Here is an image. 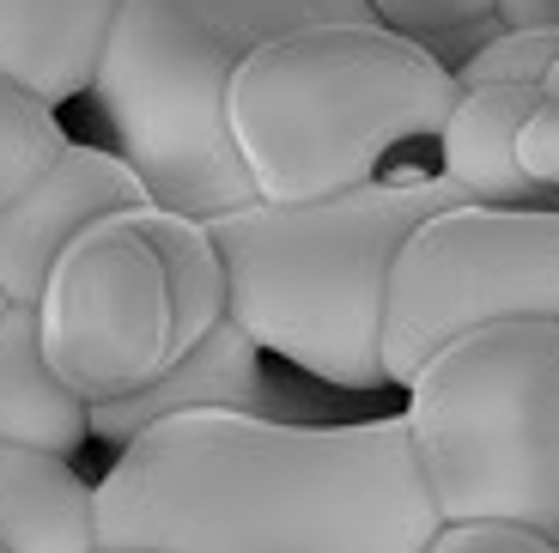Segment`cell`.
<instances>
[{
    "mask_svg": "<svg viewBox=\"0 0 559 553\" xmlns=\"http://www.w3.org/2000/svg\"><path fill=\"white\" fill-rule=\"evenodd\" d=\"M499 31H559V0H492Z\"/></svg>",
    "mask_w": 559,
    "mask_h": 553,
    "instance_id": "ffe728a7",
    "label": "cell"
},
{
    "mask_svg": "<svg viewBox=\"0 0 559 553\" xmlns=\"http://www.w3.org/2000/svg\"><path fill=\"white\" fill-rule=\"evenodd\" d=\"M43 360L85 408L122 401L177 365L170 292L134 208L80 232L49 268L37 298Z\"/></svg>",
    "mask_w": 559,
    "mask_h": 553,
    "instance_id": "52a82bcc",
    "label": "cell"
},
{
    "mask_svg": "<svg viewBox=\"0 0 559 553\" xmlns=\"http://www.w3.org/2000/svg\"><path fill=\"white\" fill-rule=\"evenodd\" d=\"M92 438V408L49 372L37 341V310L13 305L0 317V444L73 457Z\"/></svg>",
    "mask_w": 559,
    "mask_h": 553,
    "instance_id": "4fadbf2b",
    "label": "cell"
},
{
    "mask_svg": "<svg viewBox=\"0 0 559 553\" xmlns=\"http://www.w3.org/2000/svg\"><path fill=\"white\" fill-rule=\"evenodd\" d=\"M98 553H153V548H98Z\"/></svg>",
    "mask_w": 559,
    "mask_h": 553,
    "instance_id": "7402d4cb",
    "label": "cell"
},
{
    "mask_svg": "<svg viewBox=\"0 0 559 553\" xmlns=\"http://www.w3.org/2000/svg\"><path fill=\"white\" fill-rule=\"evenodd\" d=\"M365 13L371 25L395 31L407 43H462V56H468V43H487L492 31V0H365Z\"/></svg>",
    "mask_w": 559,
    "mask_h": 553,
    "instance_id": "e0dca14e",
    "label": "cell"
},
{
    "mask_svg": "<svg viewBox=\"0 0 559 553\" xmlns=\"http://www.w3.org/2000/svg\"><path fill=\"white\" fill-rule=\"evenodd\" d=\"M444 208H462L444 170L407 165L322 201H250L219 213L207 232L225 268V322H238L255 353H280L317 384L383 389V292L395 249Z\"/></svg>",
    "mask_w": 559,
    "mask_h": 553,
    "instance_id": "7a4b0ae2",
    "label": "cell"
},
{
    "mask_svg": "<svg viewBox=\"0 0 559 553\" xmlns=\"http://www.w3.org/2000/svg\"><path fill=\"white\" fill-rule=\"evenodd\" d=\"M542 97H559V61L547 68V80H542Z\"/></svg>",
    "mask_w": 559,
    "mask_h": 553,
    "instance_id": "44dd1931",
    "label": "cell"
},
{
    "mask_svg": "<svg viewBox=\"0 0 559 553\" xmlns=\"http://www.w3.org/2000/svg\"><path fill=\"white\" fill-rule=\"evenodd\" d=\"M92 511L98 548L153 553H426L444 529L402 414H170L92 481Z\"/></svg>",
    "mask_w": 559,
    "mask_h": 553,
    "instance_id": "6da1fadb",
    "label": "cell"
},
{
    "mask_svg": "<svg viewBox=\"0 0 559 553\" xmlns=\"http://www.w3.org/2000/svg\"><path fill=\"white\" fill-rule=\"evenodd\" d=\"M559 322V208H444L395 249L383 292V384L468 329Z\"/></svg>",
    "mask_w": 559,
    "mask_h": 553,
    "instance_id": "8992f818",
    "label": "cell"
},
{
    "mask_svg": "<svg viewBox=\"0 0 559 553\" xmlns=\"http://www.w3.org/2000/svg\"><path fill=\"white\" fill-rule=\"evenodd\" d=\"M365 0H122L92 97L146 201L189 220L250 208L255 189L225 134V85L262 43L310 25H365Z\"/></svg>",
    "mask_w": 559,
    "mask_h": 553,
    "instance_id": "3957f363",
    "label": "cell"
},
{
    "mask_svg": "<svg viewBox=\"0 0 559 553\" xmlns=\"http://www.w3.org/2000/svg\"><path fill=\"white\" fill-rule=\"evenodd\" d=\"M201 408H219V414H274L267 377H262V353H255V341L238 322H219L207 341L189 346V353H182L165 377H153L146 389L92 408V438L122 450L134 432L158 426V420H170V414H201Z\"/></svg>",
    "mask_w": 559,
    "mask_h": 553,
    "instance_id": "9c48e42d",
    "label": "cell"
},
{
    "mask_svg": "<svg viewBox=\"0 0 559 553\" xmlns=\"http://www.w3.org/2000/svg\"><path fill=\"white\" fill-rule=\"evenodd\" d=\"M407 444L438 523L559 548V322L468 329L407 377Z\"/></svg>",
    "mask_w": 559,
    "mask_h": 553,
    "instance_id": "5b68a950",
    "label": "cell"
},
{
    "mask_svg": "<svg viewBox=\"0 0 559 553\" xmlns=\"http://www.w3.org/2000/svg\"><path fill=\"white\" fill-rule=\"evenodd\" d=\"M140 237L153 244L158 268H165V292H170V341H177V360L189 346H201L213 329L225 322V268L219 249H213L207 220H189V213H170L140 201L134 208Z\"/></svg>",
    "mask_w": 559,
    "mask_h": 553,
    "instance_id": "5bb4252c",
    "label": "cell"
},
{
    "mask_svg": "<svg viewBox=\"0 0 559 553\" xmlns=\"http://www.w3.org/2000/svg\"><path fill=\"white\" fill-rule=\"evenodd\" d=\"M122 0H0V80L61 110L92 92Z\"/></svg>",
    "mask_w": 559,
    "mask_h": 553,
    "instance_id": "30bf717a",
    "label": "cell"
},
{
    "mask_svg": "<svg viewBox=\"0 0 559 553\" xmlns=\"http://www.w3.org/2000/svg\"><path fill=\"white\" fill-rule=\"evenodd\" d=\"M0 553H98L92 481L68 457L0 444Z\"/></svg>",
    "mask_w": 559,
    "mask_h": 553,
    "instance_id": "7c38bea8",
    "label": "cell"
},
{
    "mask_svg": "<svg viewBox=\"0 0 559 553\" xmlns=\"http://www.w3.org/2000/svg\"><path fill=\"white\" fill-rule=\"evenodd\" d=\"M542 92L523 85H480V92H456L444 128H438V153H444V183L475 201V208H530V195H542L518 170V128L535 110Z\"/></svg>",
    "mask_w": 559,
    "mask_h": 553,
    "instance_id": "8fae6325",
    "label": "cell"
},
{
    "mask_svg": "<svg viewBox=\"0 0 559 553\" xmlns=\"http://www.w3.org/2000/svg\"><path fill=\"white\" fill-rule=\"evenodd\" d=\"M146 201L140 177L110 153V146H85L68 140L25 189L0 208V292L7 305L37 310L43 280L61 262V249L80 232H92L110 213H128Z\"/></svg>",
    "mask_w": 559,
    "mask_h": 553,
    "instance_id": "ba28073f",
    "label": "cell"
},
{
    "mask_svg": "<svg viewBox=\"0 0 559 553\" xmlns=\"http://www.w3.org/2000/svg\"><path fill=\"white\" fill-rule=\"evenodd\" d=\"M426 553H559V548L542 536H523V529H504V523H450L432 536Z\"/></svg>",
    "mask_w": 559,
    "mask_h": 553,
    "instance_id": "d6986e66",
    "label": "cell"
},
{
    "mask_svg": "<svg viewBox=\"0 0 559 553\" xmlns=\"http://www.w3.org/2000/svg\"><path fill=\"white\" fill-rule=\"evenodd\" d=\"M61 146H68V128L56 122V110H43L37 97H25L19 85L0 80V208H7Z\"/></svg>",
    "mask_w": 559,
    "mask_h": 553,
    "instance_id": "9a60e30c",
    "label": "cell"
},
{
    "mask_svg": "<svg viewBox=\"0 0 559 553\" xmlns=\"http://www.w3.org/2000/svg\"><path fill=\"white\" fill-rule=\"evenodd\" d=\"M7 310H13V305H7V292H0V317H7Z\"/></svg>",
    "mask_w": 559,
    "mask_h": 553,
    "instance_id": "603a6c76",
    "label": "cell"
},
{
    "mask_svg": "<svg viewBox=\"0 0 559 553\" xmlns=\"http://www.w3.org/2000/svg\"><path fill=\"white\" fill-rule=\"evenodd\" d=\"M518 170L542 195L559 189V97H535V110L518 128Z\"/></svg>",
    "mask_w": 559,
    "mask_h": 553,
    "instance_id": "ac0fdd59",
    "label": "cell"
},
{
    "mask_svg": "<svg viewBox=\"0 0 559 553\" xmlns=\"http://www.w3.org/2000/svg\"><path fill=\"white\" fill-rule=\"evenodd\" d=\"M559 61V31H492L480 49L450 68L456 92H480V85H523V92H542L547 68Z\"/></svg>",
    "mask_w": 559,
    "mask_h": 553,
    "instance_id": "2e32d148",
    "label": "cell"
},
{
    "mask_svg": "<svg viewBox=\"0 0 559 553\" xmlns=\"http://www.w3.org/2000/svg\"><path fill=\"white\" fill-rule=\"evenodd\" d=\"M456 80L383 25H310L262 43L225 85V134L255 201L293 208L359 189L402 140H438Z\"/></svg>",
    "mask_w": 559,
    "mask_h": 553,
    "instance_id": "277c9868",
    "label": "cell"
}]
</instances>
